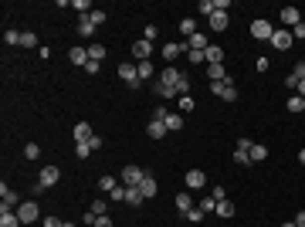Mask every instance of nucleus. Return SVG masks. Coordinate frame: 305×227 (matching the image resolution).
<instances>
[{
	"label": "nucleus",
	"mask_w": 305,
	"mask_h": 227,
	"mask_svg": "<svg viewBox=\"0 0 305 227\" xmlns=\"http://www.w3.org/2000/svg\"><path fill=\"white\" fill-rule=\"evenodd\" d=\"M295 24H302V14H299V7H285V10H282V27H288V31H292Z\"/></svg>",
	"instance_id": "obj_13"
},
{
	"label": "nucleus",
	"mask_w": 305,
	"mask_h": 227,
	"mask_svg": "<svg viewBox=\"0 0 305 227\" xmlns=\"http://www.w3.org/2000/svg\"><path fill=\"white\" fill-rule=\"evenodd\" d=\"M278 227H295V221H285V224H278Z\"/></svg>",
	"instance_id": "obj_61"
},
{
	"label": "nucleus",
	"mask_w": 305,
	"mask_h": 227,
	"mask_svg": "<svg viewBox=\"0 0 305 227\" xmlns=\"http://www.w3.org/2000/svg\"><path fill=\"white\" fill-rule=\"evenodd\" d=\"M92 126H88V122H78L75 126V143H88V139H92Z\"/></svg>",
	"instance_id": "obj_24"
},
{
	"label": "nucleus",
	"mask_w": 305,
	"mask_h": 227,
	"mask_svg": "<svg viewBox=\"0 0 305 227\" xmlns=\"http://www.w3.org/2000/svg\"><path fill=\"white\" fill-rule=\"evenodd\" d=\"M204 55H207V65H221V61H224V48H217V44H210L207 51H204Z\"/></svg>",
	"instance_id": "obj_26"
},
{
	"label": "nucleus",
	"mask_w": 305,
	"mask_h": 227,
	"mask_svg": "<svg viewBox=\"0 0 305 227\" xmlns=\"http://www.w3.org/2000/svg\"><path fill=\"white\" fill-rule=\"evenodd\" d=\"M210 197H214V200H228V193H224V187H214V190H210Z\"/></svg>",
	"instance_id": "obj_52"
},
{
	"label": "nucleus",
	"mask_w": 305,
	"mask_h": 227,
	"mask_svg": "<svg viewBox=\"0 0 305 227\" xmlns=\"http://www.w3.org/2000/svg\"><path fill=\"white\" fill-rule=\"evenodd\" d=\"M234 163H237V166H248V163H251V156H248L244 150H234Z\"/></svg>",
	"instance_id": "obj_44"
},
{
	"label": "nucleus",
	"mask_w": 305,
	"mask_h": 227,
	"mask_svg": "<svg viewBox=\"0 0 305 227\" xmlns=\"http://www.w3.org/2000/svg\"><path fill=\"white\" fill-rule=\"evenodd\" d=\"M136 72H139V81H152V75H156L152 61H136Z\"/></svg>",
	"instance_id": "obj_20"
},
{
	"label": "nucleus",
	"mask_w": 305,
	"mask_h": 227,
	"mask_svg": "<svg viewBox=\"0 0 305 227\" xmlns=\"http://www.w3.org/2000/svg\"><path fill=\"white\" fill-rule=\"evenodd\" d=\"M156 34H159V27H156V24H146V31H143V41H152Z\"/></svg>",
	"instance_id": "obj_45"
},
{
	"label": "nucleus",
	"mask_w": 305,
	"mask_h": 227,
	"mask_svg": "<svg viewBox=\"0 0 305 227\" xmlns=\"http://www.w3.org/2000/svg\"><path fill=\"white\" fill-rule=\"evenodd\" d=\"M68 61L85 68V65H88V48H72V51H68Z\"/></svg>",
	"instance_id": "obj_22"
},
{
	"label": "nucleus",
	"mask_w": 305,
	"mask_h": 227,
	"mask_svg": "<svg viewBox=\"0 0 305 227\" xmlns=\"http://www.w3.org/2000/svg\"><path fill=\"white\" fill-rule=\"evenodd\" d=\"M119 78L129 85V88H139L143 81H139V72H136V65H119Z\"/></svg>",
	"instance_id": "obj_8"
},
{
	"label": "nucleus",
	"mask_w": 305,
	"mask_h": 227,
	"mask_svg": "<svg viewBox=\"0 0 305 227\" xmlns=\"http://www.w3.org/2000/svg\"><path fill=\"white\" fill-rule=\"evenodd\" d=\"M183 221H193V224H200V221H204V210H200V207L187 210V214H183Z\"/></svg>",
	"instance_id": "obj_40"
},
{
	"label": "nucleus",
	"mask_w": 305,
	"mask_h": 227,
	"mask_svg": "<svg viewBox=\"0 0 305 227\" xmlns=\"http://www.w3.org/2000/svg\"><path fill=\"white\" fill-rule=\"evenodd\" d=\"M173 200H176V210H180V217H183L187 210H193V197H190V190H183V193H176Z\"/></svg>",
	"instance_id": "obj_18"
},
{
	"label": "nucleus",
	"mask_w": 305,
	"mask_h": 227,
	"mask_svg": "<svg viewBox=\"0 0 305 227\" xmlns=\"http://www.w3.org/2000/svg\"><path fill=\"white\" fill-rule=\"evenodd\" d=\"M187 61L190 65H207V55L204 51H187Z\"/></svg>",
	"instance_id": "obj_38"
},
{
	"label": "nucleus",
	"mask_w": 305,
	"mask_h": 227,
	"mask_svg": "<svg viewBox=\"0 0 305 227\" xmlns=\"http://www.w3.org/2000/svg\"><path fill=\"white\" fill-rule=\"evenodd\" d=\"M271 34H275V24H271V20H254V24H251V38L254 41H271Z\"/></svg>",
	"instance_id": "obj_5"
},
{
	"label": "nucleus",
	"mask_w": 305,
	"mask_h": 227,
	"mask_svg": "<svg viewBox=\"0 0 305 227\" xmlns=\"http://www.w3.org/2000/svg\"><path fill=\"white\" fill-rule=\"evenodd\" d=\"M251 146H254V143H251V139H244V136L234 143V150H244V152H251Z\"/></svg>",
	"instance_id": "obj_48"
},
{
	"label": "nucleus",
	"mask_w": 305,
	"mask_h": 227,
	"mask_svg": "<svg viewBox=\"0 0 305 227\" xmlns=\"http://www.w3.org/2000/svg\"><path fill=\"white\" fill-rule=\"evenodd\" d=\"M92 152H95V150H92L88 143H75V156H78V159H88Z\"/></svg>",
	"instance_id": "obj_37"
},
{
	"label": "nucleus",
	"mask_w": 305,
	"mask_h": 227,
	"mask_svg": "<svg viewBox=\"0 0 305 227\" xmlns=\"http://www.w3.org/2000/svg\"><path fill=\"white\" fill-rule=\"evenodd\" d=\"M166 133H170V129H166L163 119H150V122H146V136H150V139H163Z\"/></svg>",
	"instance_id": "obj_12"
},
{
	"label": "nucleus",
	"mask_w": 305,
	"mask_h": 227,
	"mask_svg": "<svg viewBox=\"0 0 305 227\" xmlns=\"http://www.w3.org/2000/svg\"><path fill=\"white\" fill-rule=\"evenodd\" d=\"M58 176H61V170H58V166H44L38 180L44 183V187H55V183H58Z\"/></svg>",
	"instance_id": "obj_19"
},
{
	"label": "nucleus",
	"mask_w": 305,
	"mask_h": 227,
	"mask_svg": "<svg viewBox=\"0 0 305 227\" xmlns=\"http://www.w3.org/2000/svg\"><path fill=\"white\" fill-rule=\"evenodd\" d=\"M24 156H27V159H38V156H41V146H38V143H27V146H24Z\"/></svg>",
	"instance_id": "obj_41"
},
{
	"label": "nucleus",
	"mask_w": 305,
	"mask_h": 227,
	"mask_svg": "<svg viewBox=\"0 0 305 227\" xmlns=\"http://www.w3.org/2000/svg\"><path fill=\"white\" fill-rule=\"evenodd\" d=\"M295 95H302V98H305V78L299 81V88H295Z\"/></svg>",
	"instance_id": "obj_59"
},
{
	"label": "nucleus",
	"mask_w": 305,
	"mask_h": 227,
	"mask_svg": "<svg viewBox=\"0 0 305 227\" xmlns=\"http://www.w3.org/2000/svg\"><path fill=\"white\" fill-rule=\"evenodd\" d=\"M180 34H183V38H193V34H197V20L183 17V20H180Z\"/></svg>",
	"instance_id": "obj_28"
},
{
	"label": "nucleus",
	"mask_w": 305,
	"mask_h": 227,
	"mask_svg": "<svg viewBox=\"0 0 305 227\" xmlns=\"http://www.w3.org/2000/svg\"><path fill=\"white\" fill-rule=\"evenodd\" d=\"M228 27H230V14H228V10H214V17H210V31L221 34V31H228Z\"/></svg>",
	"instance_id": "obj_9"
},
{
	"label": "nucleus",
	"mask_w": 305,
	"mask_h": 227,
	"mask_svg": "<svg viewBox=\"0 0 305 227\" xmlns=\"http://www.w3.org/2000/svg\"><path fill=\"white\" fill-rule=\"evenodd\" d=\"M156 190H159L156 176H152V173H146V176H143V183H139V193H143V197L150 200V197H156Z\"/></svg>",
	"instance_id": "obj_15"
},
{
	"label": "nucleus",
	"mask_w": 305,
	"mask_h": 227,
	"mask_svg": "<svg viewBox=\"0 0 305 227\" xmlns=\"http://www.w3.org/2000/svg\"><path fill=\"white\" fill-rule=\"evenodd\" d=\"M210 92L217 98H224V102H237V88L228 85V81H210Z\"/></svg>",
	"instance_id": "obj_7"
},
{
	"label": "nucleus",
	"mask_w": 305,
	"mask_h": 227,
	"mask_svg": "<svg viewBox=\"0 0 305 227\" xmlns=\"http://www.w3.org/2000/svg\"><path fill=\"white\" fill-rule=\"evenodd\" d=\"M197 207L204 210V214H214V210H217V200H214V197H204V200H200Z\"/></svg>",
	"instance_id": "obj_39"
},
{
	"label": "nucleus",
	"mask_w": 305,
	"mask_h": 227,
	"mask_svg": "<svg viewBox=\"0 0 305 227\" xmlns=\"http://www.w3.org/2000/svg\"><path fill=\"white\" fill-rule=\"evenodd\" d=\"M275 51H288L292 44H295V38H292V31L288 27H275V34H271V41H268Z\"/></svg>",
	"instance_id": "obj_4"
},
{
	"label": "nucleus",
	"mask_w": 305,
	"mask_h": 227,
	"mask_svg": "<svg viewBox=\"0 0 305 227\" xmlns=\"http://www.w3.org/2000/svg\"><path fill=\"white\" fill-rule=\"evenodd\" d=\"M20 48H38V38H34V31H20Z\"/></svg>",
	"instance_id": "obj_36"
},
{
	"label": "nucleus",
	"mask_w": 305,
	"mask_h": 227,
	"mask_svg": "<svg viewBox=\"0 0 305 227\" xmlns=\"http://www.w3.org/2000/svg\"><path fill=\"white\" fill-rule=\"evenodd\" d=\"M217 217H234V204L230 200H217V210H214Z\"/></svg>",
	"instance_id": "obj_33"
},
{
	"label": "nucleus",
	"mask_w": 305,
	"mask_h": 227,
	"mask_svg": "<svg viewBox=\"0 0 305 227\" xmlns=\"http://www.w3.org/2000/svg\"><path fill=\"white\" fill-rule=\"evenodd\" d=\"M210 48V41H207V34H193V38H187V51H207Z\"/></svg>",
	"instance_id": "obj_16"
},
{
	"label": "nucleus",
	"mask_w": 305,
	"mask_h": 227,
	"mask_svg": "<svg viewBox=\"0 0 305 227\" xmlns=\"http://www.w3.org/2000/svg\"><path fill=\"white\" fill-rule=\"evenodd\" d=\"M143 200H146V197L139 193V187H126V204H129V207H139Z\"/></svg>",
	"instance_id": "obj_27"
},
{
	"label": "nucleus",
	"mask_w": 305,
	"mask_h": 227,
	"mask_svg": "<svg viewBox=\"0 0 305 227\" xmlns=\"http://www.w3.org/2000/svg\"><path fill=\"white\" fill-rule=\"evenodd\" d=\"M41 224H44V227H65V221H58V217H44Z\"/></svg>",
	"instance_id": "obj_51"
},
{
	"label": "nucleus",
	"mask_w": 305,
	"mask_h": 227,
	"mask_svg": "<svg viewBox=\"0 0 305 227\" xmlns=\"http://www.w3.org/2000/svg\"><path fill=\"white\" fill-rule=\"evenodd\" d=\"M183 183H187V190H204L207 187V176H204V170H190L183 176Z\"/></svg>",
	"instance_id": "obj_10"
},
{
	"label": "nucleus",
	"mask_w": 305,
	"mask_h": 227,
	"mask_svg": "<svg viewBox=\"0 0 305 227\" xmlns=\"http://www.w3.org/2000/svg\"><path fill=\"white\" fill-rule=\"evenodd\" d=\"M292 38H295V41H305V20H302V24H295V27H292Z\"/></svg>",
	"instance_id": "obj_46"
},
{
	"label": "nucleus",
	"mask_w": 305,
	"mask_h": 227,
	"mask_svg": "<svg viewBox=\"0 0 305 227\" xmlns=\"http://www.w3.org/2000/svg\"><path fill=\"white\" fill-rule=\"evenodd\" d=\"M166 115H170V112H166V105H156V112H152V119H163V122H166Z\"/></svg>",
	"instance_id": "obj_55"
},
{
	"label": "nucleus",
	"mask_w": 305,
	"mask_h": 227,
	"mask_svg": "<svg viewBox=\"0 0 305 227\" xmlns=\"http://www.w3.org/2000/svg\"><path fill=\"white\" fill-rule=\"evenodd\" d=\"M109 200H126V187H122V183H119V187H115L112 193H109Z\"/></svg>",
	"instance_id": "obj_49"
},
{
	"label": "nucleus",
	"mask_w": 305,
	"mask_h": 227,
	"mask_svg": "<svg viewBox=\"0 0 305 227\" xmlns=\"http://www.w3.org/2000/svg\"><path fill=\"white\" fill-rule=\"evenodd\" d=\"M78 34H81V38H92V34H95V24H92L88 17H81L78 20Z\"/></svg>",
	"instance_id": "obj_32"
},
{
	"label": "nucleus",
	"mask_w": 305,
	"mask_h": 227,
	"mask_svg": "<svg viewBox=\"0 0 305 227\" xmlns=\"http://www.w3.org/2000/svg\"><path fill=\"white\" fill-rule=\"evenodd\" d=\"M3 41H7V44H20V31L7 27V31H3Z\"/></svg>",
	"instance_id": "obj_42"
},
{
	"label": "nucleus",
	"mask_w": 305,
	"mask_h": 227,
	"mask_svg": "<svg viewBox=\"0 0 305 227\" xmlns=\"http://www.w3.org/2000/svg\"><path fill=\"white\" fill-rule=\"evenodd\" d=\"M20 207V197H17V190H10L7 183L0 187V210H17Z\"/></svg>",
	"instance_id": "obj_6"
},
{
	"label": "nucleus",
	"mask_w": 305,
	"mask_h": 227,
	"mask_svg": "<svg viewBox=\"0 0 305 227\" xmlns=\"http://www.w3.org/2000/svg\"><path fill=\"white\" fill-rule=\"evenodd\" d=\"M166 129H170V133H180V129H183V115L170 112V115H166Z\"/></svg>",
	"instance_id": "obj_29"
},
{
	"label": "nucleus",
	"mask_w": 305,
	"mask_h": 227,
	"mask_svg": "<svg viewBox=\"0 0 305 227\" xmlns=\"http://www.w3.org/2000/svg\"><path fill=\"white\" fill-rule=\"evenodd\" d=\"M133 55H136V61H150L152 58V41H136Z\"/></svg>",
	"instance_id": "obj_14"
},
{
	"label": "nucleus",
	"mask_w": 305,
	"mask_h": 227,
	"mask_svg": "<svg viewBox=\"0 0 305 227\" xmlns=\"http://www.w3.org/2000/svg\"><path fill=\"white\" fill-rule=\"evenodd\" d=\"M214 10H217L214 0H200V3H197V14H204V17H214Z\"/></svg>",
	"instance_id": "obj_35"
},
{
	"label": "nucleus",
	"mask_w": 305,
	"mask_h": 227,
	"mask_svg": "<svg viewBox=\"0 0 305 227\" xmlns=\"http://www.w3.org/2000/svg\"><path fill=\"white\" fill-rule=\"evenodd\" d=\"M190 109H193V98H190V95H183V98H180V115L190 112Z\"/></svg>",
	"instance_id": "obj_47"
},
{
	"label": "nucleus",
	"mask_w": 305,
	"mask_h": 227,
	"mask_svg": "<svg viewBox=\"0 0 305 227\" xmlns=\"http://www.w3.org/2000/svg\"><path fill=\"white\" fill-rule=\"evenodd\" d=\"M254 68H258V72H268V68H271V61H268V58H258V61H254Z\"/></svg>",
	"instance_id": "obj_53"
},
{
	"label": "nucleus",
	"mask_w": 305,
	"mask_h": 227,
	"mask_svg": "<svg viewBox=\"0 0 305 227\" xmlns=\"http://www.w3.org/2000/svg\"><path fill=\"white\" fill-rule=\"evenodd\" d=\"M0 227H24L17 217V210H0Z\"/></svg>",
	"instance_id": "obj_21"
},
{
	"label": "nucleus",
	"mask_w": 305,
	"mask_h": 227,
	"mask_svg": "<svg viewBox=\"0 0 305 227\" xmlns=\"http://www.w3.org/2000/svg\"><path fill=\"white\" fill-rule=\"evenodd\" d=\"M81 221H85V227H95V221H98V217L92 214V210H85V217H81Z\"/></svg>",
	"instance_id": "obj_54"
},
{
	"label": "nucleus",
	"mask_w": 305,
	"mask_h": 227,
	"mask_svg": "<svg viewBox=\"0 0 305 227\" xmlns=\"http://www.w3.org/2000/svg\"><path fill=\"white\" fill-rule=\"evenodd\" d=\"M285 109H288V112H292V115L305 112V98H302V95H292V98H288V102H285Z\"/></svg>",
	"instance_id": "obj_25"
},
{
	"label": "nucleus",
	"mask_w": 305,
	"mask_h": 227,
	"mask_svg": "<svg viewBox=\"0 0 305 227\" xmlns=\"http://www.w3.org/2000/svg\"><path fill=\"white\" fill-rule=\"evenodd\" d=\"M143 176H146V170H139L136 163H129V166H122V173H119V183H122V187H139Z\"/></svg>",
	"instance_id": "obj_2"
},
{
	"label": "nucleus",
	"mask_w": 305,
	"mask_h": 227,
	"mask_svg": "<svg viewBox=\"0 0 305 227\" xmlns=\"http://www.w3.org/2000/svg\"><path fill=\"white\" fill-rule=\"evenodd\" d=\"M88 210H92L95 217H105V214H109V200H92V204H88Z\"/></svg>",
	"instance_id": "obj_34"
},
{
	"label": "nucleus",
	"mask_w": 305,
	"mask_h": 227,
	"mask_svg": "<svg viewBox=\"0 0 305 227\" xmlns=\"http://www.w3.org/2000/svg\"><path fill=\"white\" fill-rule=\"evenodd\" d=\"M183 75H187V72H180L176 65H166V68L156 75V81H152V92L159 95V98H180V81H183Z\"/></svg>",
	"instance_id": "obj_1"
},
{
	"label": "nucleus",
	"mask_w": 305,
	"mask_h": 227,
	"mask_svg": "<svg viewBox=\"0 0 305 227\" xmlns=\"http://www.w3.org/2000/svg\"><path fill=\"white\" fill-rule=\"evenodd\" d=\"M207 78H210V81H228V85H234L230 75L224 72V65H207Z\"/></svg>",
	"instance_id": "obj_17"
},
{
	"label": "nucleus",
	"mask_w": 305,
	"mask_h": 227,
	"mask_svg": "<svg viewBox=\"0 0 305 227\" xmlns=\"http://www.w3.org/2000/svg\"><path fill=\"white\" fill-rule=\"evenodd\" d=\"M102 58H105V44H102V41H92V44H88V61H98V65H102Z\"/></svg>",
	"instance_id": "obj_23"
},
{
	"label": "nucleus",
	"mask_w": 305,
	"mask_h": 227,
	"mask_svg": "<svg viewBox=\"0 0 305 227\" xmlns=\"http://www.w3.org/2000/svg\"><path fill=\"white\" fill-rule=\"evenodd\" d=\"M292 75L299 78V81H302L305 78V61H295V68H292Z\"/></svg>",
	"instance_id": "obj_50"
},
{
	"label": "nucleus",
	"mask_w": 305,
	"mask_h": 227,
	"mask_svg": "<svg viewBox=\"0 0 305 227\" xmlns=\"http://www.w3.org/2000/svg\"><path fill=\"white\" fill-rule=\"evenodd\" d=\"M17 217H20V224H34V221H41L38 200H20V207H17Z\"/></svg>",
	"instance_id": "obj_3"
},
{
	"label": "nucleus",
	"mask_w": 305,
	"mask_h": 227,
	"mask_svg": "<svg viewBox=\"0 0 305 227\" xmlns=\"http://www.w3.org/2000/svg\"><path fill=\"white\" fill-rule=\"evenodd\" d=\"M115 187H119V183H115V176H109V173H105V176H98V190H102V193H112Z\"/></svg>",
	"instance_id": "obj_31"
},
{
	"label": "nucleus",
	"mask_w": 305,
	"mask_h": 227,
	"mask_svg": "<svg viewBox=\"0 0 305 227\" xmlns=\"http://www.w3.org/2000/svg\"><path fill=\"white\" fill-rule=\"evenodd\" d=\"M95 227H112V221H109V214H105V217H98V221H95Z\"/></svg>",
	"instance_id": "obj_57"
},
{
	"label": "nucleus",
	"mask_w": 305,
	"mask_h": 227,
	"mask_svg": "<svg viewBox=\"0 0 305 227\" xmlns=\"http://www.w3.org/2000/svg\"><path fill=\"white\" fill-rule=\"evenodd\" d=\"M187 55V41H170V44H163V58L166 61H173V58Z\"/></svg>",
	"instance_id": "obj_11"
},
{
	"label": "nucleus",
	"mask_w": 305,
	"mask_h": 227,
	"mask_svg": "<svg viewBox=\"0 0 305 227\" xmlns=\"http://www.w3.org/2000/svg\"><path fill=\"white\" fill-rule=\"evenodd\" d=\"M105 17H109L105 10H92V14H88V20H92L95 27H102V24H105Z\"/></svg>",
	"instance_id": "obj_43"
},
{
	"label": "nucleus",
	"mask_w": 305,
	"mask_h": 227,
	"mask_svg": "<svg viewBox=\"0 0 305 227\" xmlns=\"http://www.w3.org/2000/svg\"><path fill=\"white\" fill-rule=\"evenodd\" d=\"M299 163H302V166H305V150H302V152H299Z\"/></svg>",
	"instance_id": "obj_60"
},
{
	"label": "nucleus",
	"mask_w": 305,
	"mask_h": 227,
	"mask_svg": "<svg viewBox=\"0 0 305 227\" xmlns=\"http://www.w3.org/2000/svg\"><path fill=\"white\" fill-rule=\"evenodd\" d=\"M248 156H251V163H265V159H268V146H258V143H254Z\"/></svg>",
	"instance_id": "obj_30"
},
{
	"label": "nucleus",
	"mask_w": 305,
	"mask_h": 227,
	"mask_svg": "<svg viewBox=\"0 0 305 227\" xmlns=\"http://www.w3.org/2000/svg\"><path fill=\"white\" fill-rule=\"evenodd\" d=\"M295 227H305V210H299V214H295Z\"/></svg>",
	"instance_id": "obj_58"
},
{
	"label": "nucleus",
	"mask_w": 305,
	"mask_h": 227,
	"mask_svg": "<svg viewBox=\"0 0 305 227\" xmlns=\"http://www.w3.org/2000/svg\"><path fill=\"white\" fill-rule=\"evenodd\" d=\"M98 68H102L98 61H88V65H85V72H88V75H98Z\"/></svg>",
	"instance_id": "obj_56"
}]
</instances>
